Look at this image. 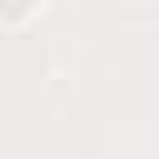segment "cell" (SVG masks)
Instances as JSON below:
<instances>
[{
    "label": "cell",
    "instance_id": "1",
    "mask_svg": "<svg viewBox=\"0 0 159 159\" xmlns=\"http://www.w3.org/2000/svg\"><path fill=\"white\" fill-rule=\"evenodd\" d=\"M45 0H0V25H25Z\"/></svg>",
    "mask_w": 159,
    "mask_h": 159
}]
</instances>
